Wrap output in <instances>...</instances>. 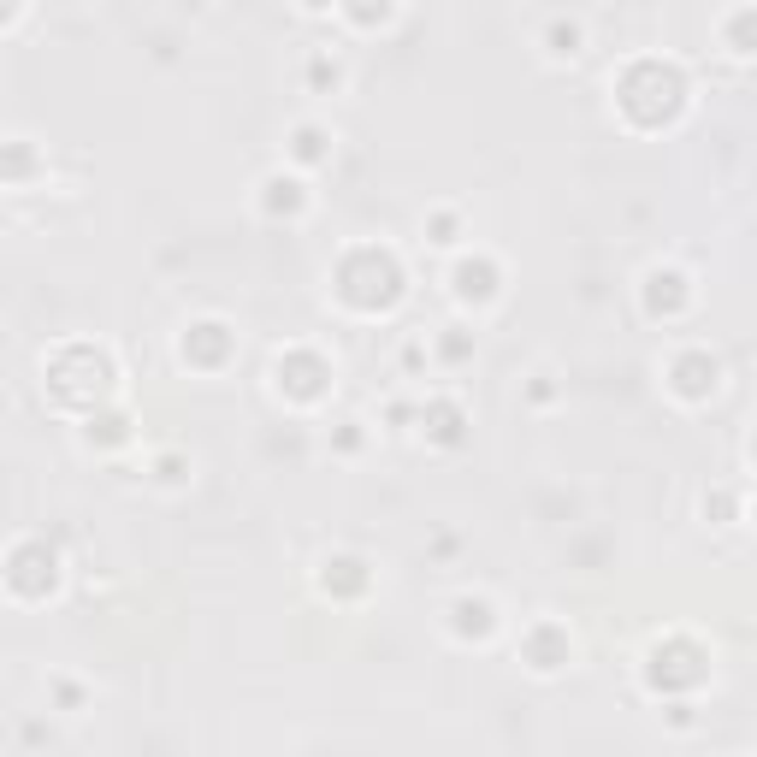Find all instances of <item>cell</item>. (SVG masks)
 Listing matches in <instances>:
<instances>
[{"mask_svg":"<svg viewBox=\"0 0 757 757\" xmlns=\"http://www.w3.org/2000/svg\"><path fill=\"white\" fill-rule=\"evenodd\" d=\"M716 373H722V367H716L710 355H681V361H675V391L698 403V397H710V391H716Z\"/></svg>","mask_w":757,"mask_h":757,"instance_id":"obj_1","label":"cell"},{"mask_svg":"<svg viewBox=\"0 0 757 757\" xmlns=\"http://www.w3.org/2000/svg\"><path fill=\"white\" fill-rule=\"evenodd\" d=\"M355 18H361V24H373V18H391V0H361V6H355Z\"/></svg>","mask_w":757,"mask_h":757,"instance_id":"obj_2","label":"cell"},{"mask_svg":"<svg viewBox=\"0 0 757 757\" xmlns=\"http://www.w3.org/2000/svg\"><path fill=\"white\" fill-rule=\"evenodd\" d=\"M302 6H308V12H320V6H332V0H302Z\"/></svg>","mask_w":757,"mask_h":757,"instance_id":"obj_3","label":"cell"}]
</instances>
